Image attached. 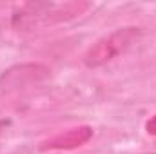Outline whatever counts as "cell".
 Returning <instances> with one entry per match:
<instances>
[{
  "mask_svg": "<svg viewBox=\"0 0 156 154\" xmlns=\"http://www.w3.org/2000/svg\"><path fill=\"white\" fill-rule=\"evenodd\" d=\"M142 31L138 27H123L116 29L109 37L98 40L83 56V62L87 67H100L111 60H115L118 54H123L136 40L140 38Z\"/></svg>",
  "mask_w": 156,
  "mask_h": 154,
  "instance_id": "6da1fadb",
  "label": "cell"
},
{
  "mask_svg": "<svg viewBox=\"0 0 156 154\" xmlns=\"http://www.w3.org/2000/svg\"><path fill=\"white\" fill-rule=\"evenodd\" d=\"M151 154H156V152H151Z\"/></svg>",
  "mask_w": 156,
  "mask_h": 154,
  "instance_id": "7a4b0ae2",
  "label": "cell"
}]
</instances>
